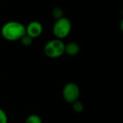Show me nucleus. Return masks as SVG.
Returning <instances> with one entry per match:
<instances>
[{"mask_svg": "<svg viewBox=\"0 0 123 123\" xmlns=\"http://www.w3.org/2000/svg\"><path fill=\"white\" fill-rule=\"evenodd\" d=\"M80 52V46L75 42H70L65 44V54L69 56H75Z\"/></svg>", "mask_w": 123, "mask_h": 123, "instance_id": "6", "label": "nucleus"}, {"mask_svg": "<svg viewBox=\"0 0 123 123\" xmlns=\"http://www.w3.org/2000/svg\"><path fill=\"white\" fill-rule=\"evenodd\" d=\"M72 29L71 22L68 18L62 17V18L56 19L53 25V34L57 39H63L68 37L70 34Z\"/></svg>", "mask_w": 123, "mask_h": 123, "instance_id": "2", "label": "nucleus"}, {"mask_svg": "<svg viewBox=\"0 0 123 123\" xmlns=\"http://www.w3.org/2000/svg\"><path fill=\"white\" fill-rule=\"evenodd\" d=\"M80 90L76 83L68 82L65 85L62 90V97L69 104H73L79 100Z\"/></svg>", "mask_w": 123, "mask_h": 123, "instance_id": "4", "label": "nucleus"}, {"mask_svg": "<svg viewBox=\"0 0 123 123\" xmlns=\"http://www.w3.org/2000/svg\"><path fill=\"white\" fill-rule=\"evenodd\" d=\"M71 105H72V108H73L74 111L76 112V113H81L85 109L84 104H83L80 100L74 101L73 104H71Z\"/></svg>", "mask_w": 123, "mask_h": 123, "instance_id": "8", "label": "nucleus"}, {"mask_svg": "<svg viewBox=\"0 0 123 123\" xmlns=\"http://www.w3.org/2000/svg\"><path fill=\"white\" fill-rule=\"evenodd\" d=\"M43 25L39 21H32L25 26V33L33 39L39 37L43 33Z\"/></svg>", "mask_w": 123, "mask_h": 123, "instance_id": "5", "label": "nucleus"}, {"mask_svg": "<svg viewBox=\"0 0 123 123\" xmlns=\"http://www.w3.org/2000/svg\"><path fill=\"white\" fill-rule=\"evenodd\" d=\"M25 34V25L18 21H8L1 28L2 37L11 42L20 40Z\"/></svg>", "mask_w": 123, "mask_h": 123, "instance_id": "1", "label": "nucleus"}, {"mask_svg": "<svg viewBox=\"0 0 123 123\" xmlns=\"http://www.w3.org/2000/svg\"><path fill=\"white\" fill-rule=\"evenodd\" d=\"M44 53L48 58H60L65 54V44L60 39H51L44 45Z\"/></svg>", "mask_w": 123, "mask_h": 123, "instance_id": "3", "label": "nucleus"}, {"mask_svg": "<svg viewBox=\"0 0 123 123\" xmlns=\"http://www.w3.org/2000/svg\"><path fill=\"white\" fill-rule=\"evenodd\" d=\"M25 123H43L42 118L37 114H31L26 118Z\"/></svg>", "mask_w": 123, "mask_h": 123, "instance_id": "7", "label": "nucleus"}, {"mask_svg": "<svg viewBox=\"0 0 123 123\" xmlns=\"http://www.w3.org/2000/svg\"><path fill=\"white\" fill-rule=\"evenodd\" d=\"M52 16L55 18V19H59V18H62L63 16V11L59 7H56L53 10H52Z\"/></svg>", "mask_w": 123, "mask_h": 123, "instance_id": "9", "label": "nucleus"}, {"mask_svg": "<svg viewBox=\"0 0 123 123\" xmlns=\"http://www.w3.org/2000/svg\"><path fill=\"white\" fill-rule=\"evenodd\" d=\"M120 29H121V30H122V32L123 33V18H122V20H121V23H120Z\"/></svg>", "mask_w": 123, "mask_h": 123, "instance_id": "12", "label": "nucleus"}, {"mask_svg": "<svg viewBox=\"0 0 123 123\" xmlns=\"http://www.w3.org/2000/svg\"><path fill=\"white\" fill-rule=\"evenodd\" d=\"M0 123H8V117L6 111L0 107Z\"/></svg>", "mask_w": 123, "mask_h": 123, "instance_id": "11", "label": "nucleus"}, {"mask_svg": "<svg viewBox=\"0 0 123 123\" xmlns=\"http://www.w3.org/2000/svg\"><path fill=\"white\" fill-rule=\"evenodd\" d=\"M20 41H21L22 44H23L24 46H29L32 44L33 43V39L31 37H29V35H27V34H25V35L23 36V37L21 38V39H20Z\"/></svg>", "mask_w": 123, "mask_h": 123, "instance_id": "10", "label": "nucleus"}]
</instances>
